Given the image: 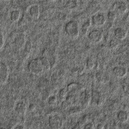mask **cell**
<instances>
[{
	"label": "cell",
	"mask_w": 129,
	"mask_h": 129,
	"mask_svg": "<svg viewBox=\"0 0 129 129\" xmlns=\"http://www.w3.org/2000/svg\"><path fill=\"white\" fill-rule=\"evenodd\" d=\"M117 118L118 120L121 123H125L128 120L129 115L126 111H121L118 114Z\"/></svg>",
	"instance_id": "6"
},
{
	"label": "cell",
	"mask_w": 129,
	"mask_h": 129,
	"mask_svg": "<svg viewBox=\"0 0 129 129\" xmlns=\"http://www.w3.org/2000/svg\"><path fill=\"white\" fill-rule=\"evenodd\" d=\"M117 17L116 13L113 11H110L108 13V19L110 22H114L117 19Z\"/></svg>",
	"instance_id": "9"
},
{
	"label": "cell",
	"mask_w": 129,
	"mask_h": 129,
	"mask_svg": "<svg viewBox=\"0 0 129 129\" xmlns=\"http://www.w3.org/2000/svg\"><path fill=\"white\" fill-rule=\"evenodd\" d=\"M127 9V6L124 3H120L117 7V12L120 14L125 13L126 12Z\"/></svg>",
	"instance_id": "8"
},
{
	"label": "cell",
	"mask_w": 129,
	"mask_h": 129,
	"mask_svg": "<svg viewBox=\"0 0 129 129\" xmlns=\"http://www.w3.org/2000/svg\"><path fill=\"white\" fill-rule=\"evenodd\" d=\"M93 124L91 123H89L87 124L86 126H85V128H93Z\"/></svg>",
	"instance_id": "12"
},
{
	"label": "cell",
	"mask_w": 129,
	"mask_h": 129,
	"mask_svg": "<svg viewBox=\"0 0 129 129\" xmlns=\"http://www.w3.org/2000/svg\"><path fill=\"white\" fill-rule=\"evenodd\" d=\"M87 66L89 69H92L94 66V62L93 60H90L87 62Z\"/></svg>",
	"instance_id": "11"
},
{
	"label": "cell",
	"mask_w": 129,
	"mask_h": 129,
	"mask_svg": "<svg viewBox=\"0 0 129 129\" xmlns=\"http://www.w3.org/2000/svg\"><path fill=\"white\" fill-rule=\"evenodd\" d=\"M114 36L115 38L119 40H124L127 36V32L121 28H118L114 31Z\"/></svg>",
	"instance_id": "3"
},
{
	"label": "cell",
	"mask_w": 129,
	"mask_h": 129,
	"mask_svg": "<svg viewBox=\"0 0 129 129\" xmlns=\"http://www.w3.org/2000/svg\"><path fill=\"white\" fill-rule=\"evenodd\" d=\"M50 123L53 128H58L61 126V119L58 117H53L50 119Z\"/></svg>",
	"instance_id": "7"
},
{
	"label": "cell",
	"mask_w": 129,
	"mask_h": 129,
	"mask_svg": "<svg viewBox=\"0 0 129 129\" xmlns=\"http://www.w3.org/2000/svg\"><path fill=\"white\" fill-rule=\"evenodd\" d=\"M103 34L98 30H94L90 33L89 35L90 40L94 43H98L102 41Z\"/></svg>",
	"instance_id": "2"
},
{
	"label": "cell",
	"mask_w": 129,
	"mask_h": 129,
	"mask_svg": "<svg viewBox=\"0 0 129 129\" xmlns=\"http://www.w3.org/2000/svg\"><path fill=\"white\" fill-rule=\"evenodd\" d=\"M127 3L129 4V0H127Z\"/></svg>",
	"instance_id": "13"
},
{
	"label": "cell",
	"mask_w": 129,
	"mask_h": 129,
	"mask_svg": "<svg viewBox=\"0 0 129 129\" xmlns=\"http://www.w3.org/2000/svg\"><path fill=\"white\" fill-rule=\"evenodd\" d=\"M113 73L117 77L121 78L126 75V69L123 67L117 66L113 69Z\"/></svg>",
	"instance_id": "4"
},
{
	"label": "cell",
	"mask_w": 129,
	"mask_h": 129,
	"mask_svg": "<svg viewBox=\"0 0 129 129\" xmlns=\"http://www.w3.org/2000/svg\"><path fill=\"white\" fill-rule=\"evenodd\" d=\"M92 21L94 26L102 27L106 22V19L103 15L99 13L94 15L92 17Z\"/></svg>",
	"instance_id": "1"
},
{
	"label": "cell",
	"mask_w": 129,
	"mask_h": 129,
	"mask_svg": "<svg viewBox=\"0 0 129 129\" xmlns=\"http://www.w3.org/2000/svg\"><path fill=\"white\" fill-rule=\"evenodd\" d=\"M30 70L35 73L40 72L41 71V65L40 61L35 60L30 63Z\"/></svg>",
	"instance_id": "5"
},
{
	"label": "cell",
	"mask_w": 129,
	"mask_h": 129,
	"mask_svg": "<svg viewBox=\"0 0 129 129\" xmlns=\"http://www.w3.org/2000/svg\"><path fill=\"white\" fill-rule=\"evenodd\" d=\"M119 40L116 38L112 39L110 42V46L112 49H115L119 45Z\"/></svg>",
	"instance_id": "10"
}]
</instances>
